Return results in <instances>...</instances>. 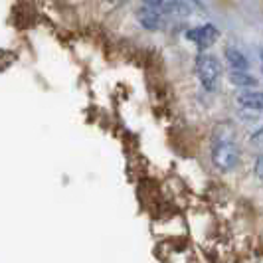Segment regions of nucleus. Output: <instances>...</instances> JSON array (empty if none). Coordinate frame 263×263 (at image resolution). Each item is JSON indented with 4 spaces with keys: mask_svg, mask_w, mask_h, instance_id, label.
I'll use <instances>...</instances> for the list:
<instances>
[{
    "mask_svg": "<svg viewBox=\"0 0 263 263\" xmlns=\"http://www.w3.org/2000/svg\"><path fill=\"white\" fill-rule=\"evenodd\" d=\"M239 158H241V151H239V145H237L234 133L222 127L214 135V143H212V162H214V166L220 172H232L237 168Z\"/></svg>",
    "mask_w": 263,
    "mask_h": 263,
    "instance_id": "nucleus-1",
    "label": "nucleus"
},
{
    "mask_svg": "<svg viewBox=\"0 0 263 263\" xmlns=\"http://www.w3.org/2000/svg\"><path fill=\"white\" fill-rule=\"evenodd\" d=\"M194 69H196L198 81L202 83V87L206 91H214L218 87V81L222 78V66H220V62L212 53H198Z\"/></svg>",
    "mask_w": 263,
    "mask_h": 263,
    "instance_id": "nucleus-2",
    "label": "nucleus"
},
{
    "mask_svg": "<svg viewBox=\"0 0 263 263\" xmlns=\"http://www.w3.org/2000/svg\"><path fill=\"white\" fill-rule=\"evenodd\" d=\"M186 38L190 40V42H194L198 50H208L212 44L220 38V32H218V28L214 26V24H204V26L192 28L186 34Z\"/></svg>",
    "mask_w": 263,
    "mask_h": 263,
    "instance_id": "nucleus-3",
    "label": "nucleus"
},
{
    "mask_svg": "<svg viewBox=\"0 0 263 263\" xmlns=\"http://www.w3.org/2000/svg\"><path fill=\"white\" fill-rule=\"evenodd\" d=\"M236 101L246 111H255V113L263 111V91L259 89H241L237 93Z\"/></svg>",
    "mask_w": 263,
    "mask_h": 263,
    "instance_id": "nucleus-4",
    "label": "nucleus"
},
{
    "mask_svg": "<svg viewBox=\"0 0 263 263\" xmlns=\"http://www.w3.org/2000/svg\"><path fill=\"white\" fill-rule=\"evenodd\" d=\"M137 20L146 30H158L162 26V14L158 12V8H151V6H145V4L137 10Z\"/></svg>",
    "mask_w": 263,
    "mask_h": 263,
    "instance_id": "nucleus-5",
    "label": "nucleus"
},
{
    "mask_svg": "<svg viewBox=\"0 0 263 263\" xmlns=\"http://www.w3.org/2000/svg\"><path fill=\"white\" fill-rule=\"evenodd\" d=\"M224 55H226V62H228L230 69H234V71H248L250 60L246 58L243 52H239L237 48H226Z\"/></svg>",
    "mask_w": 263,
    "mask_h": 263,
    "instance_id": "nucleus-6",
    "label": "nucleus"
},
{
    "mask_svg": "<svg viewBox=\"0 0 263 263\" xmlns=\"http://www.w3.org/2000/svg\"><path fill=\"white\" fill-rule=\"evenodd\" d=\"M230 81L236 87H241V89H253L257 85V79H255V76H251L250 71H234V69H230Z\"/></svg>",
    "mask_w": 263,
    "mask_h": 263,
    "instance_id": "nucleus-7",
    "label": "nucleus"
},
{
    "mask_svg": "<svg viewBox=\"0 0 263 263\" xmlns=\"http://www.w3.org/2000/svg\"><path fill=\"white\" fill-rule=\"evenodd\" d=\"M164 6H166V10H168V12L180 14V16L190 14V6L186 4V0H166V2H164Z\"/></svg>",
    "mask_w": 263,
    "mask_h": 263,
    "instance_id": "nucleus-8",
    "label": "nucleus"
},
{
    "mask_svg": "<svg viewBox=\"0 0 263 263\" xmlns=\"http://www.w3.org/2000/svg\"><path fill=\"white\" fill-rule=\"evenodd\" d=\"M250 143H251L253 146H257V148H263V127H259L257 131L251 133Z\"/></svg>",
    "mask_w": 263,
    "mask_h": 263,
    "instance_id": "nucleus-9",
    "label": "nucleus"
},
{
    "mask_svg": "<svg viewBox=\"0 0 263 263\" xmlns=\"http://www.w3.org/2000/svg\"><path fill=\"white\" fill-rule=\"evenodd\" d=\"M253 171H255V176H257L259 180H263V155H261V157H257V160H255V166H253Z\"/></svg>",
    "mask_w": 263,
    "mask_h": 263,
    "instance_id": "nucleus-10",
    "label": "nucleus"
},
{
    "mask_svg": "<svg viewBox=\"0 0 263 263\" xmlns=\"http://www.w3.org/2000/svg\"><path fill=\"white\" fill-rule=\"evenodd\" d=\"M164 2L166 0H143V4L151 6V8H160V6H164Z\"/></svg>",
    "mask_w": 263,
    "mask_h": 263,
    "instance_id": "nucleus-11",
    "label": "nucleus"
},
{
    "mask_svg": "<svg viewBox=\"0 0 263 263\" xmlns=\"http://www.w3.org/2000/svg\"><path fill=\"white\" fill-rule=\"evenodd\" d=\"M261 62H263V52H261Z\"/></svg>",
    "mask_w": 263,
    "mask_h": 263,
    "instance_id": "nucleus-12",
    "label": "nucleus"
}]
</instances>
